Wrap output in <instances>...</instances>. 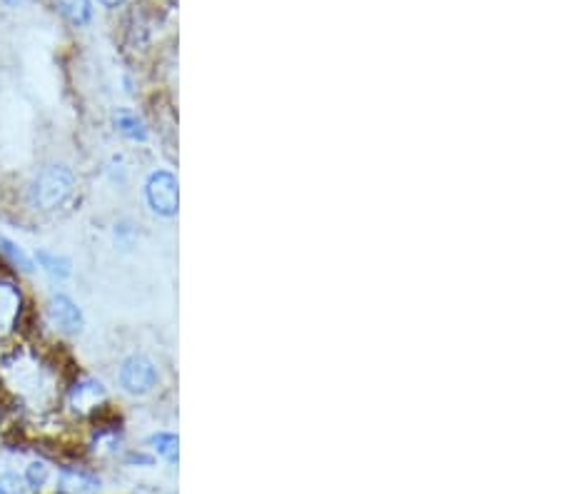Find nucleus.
Segmentation results:
<instances>
[{"mask_svg":"<svg viewBox=\"0 0 561 494\" xmlns=\"http://www.w3.org/2000/svg\"><path fill=\"white\" fill-rule=\"evenodd\" d=\"M75 178L65 165H50L30 185V205L38 210H55L73 195Z\"/></svg>","mask_w":561,"mask_h":494,"instance_id":"1","label":"nucleus"},{"mask_svg":"<svg viewBox=\"0 0 561 494\" xmlns=\"http://www.w3.org/2000/svg\"><path fill=\"white\" fill-rule=\"evenodd\" d=\"M145 195H148L150 208L158 215H163V218H173L178 213V178L173 173H168V170H158V173L150 175Z\"/></svg>","mask_w":561,"mask_h":494,"instance_id":"2","label":"nucleus"},{"mask_svg":"<svg viewBox=\"0 0 561 494\" xmlns=\"http://www.w3.org/2000/svg\"><path fill=\"white\" fill-rule=\"evenodd\" d=\"M158 382V370L153 362L143 355H135L130 360L123 362L120 367V385L130 395H148Z\"/></svg>","mask_w":561,"mask_h":494,"instance_id":"3","label":"nucleus"},{"mask_svg":"<svg viewBox=\"0 0 561 494\" xmlns=\"http://www.w3.org/2000/svg\"><path fill=\"white\" fill-rule=\"evenodd\" d=\"M50 320L63 332H80L83 330V312L70 297L55 295L50 300Z\"/></svg>","mask_w":561,"mask_h":494,"instance_id":"4","label":"nucleus"},{"mask_svg":"<svg viewBox=\"0 0 561 494\" xmlns=\"http://www.w3.org/2000/svg\"><path fill=\"white\" fill-rule=\"evenodd\" d=\"M20 295L13 285H0V335L10 330L18 320Z\"/></svg>","mask_w":561,"mask_h":494,"instance_id":"5","label":"nucleus"},{"mask_svg":"<svg viewBox=\"0 0 561 494\" xmlns=\"http://www.w3.org/2000/svg\"><path fill=\"white\" fill-rule=\"evenodd\" d=\"M100 487V480H95L93 475H85V472L68 470L60 477V492L68 494H90Z\"/></svg>","mask_w":561,"mask_h":494,"instance_id":"6","label":"nucleus"},{"mask_svg":"<svg viewBox=\"0 0 561 494\" xmlns=\"http://www.w3.org/2000/svg\"><path fill=\"white\" fill-rule=\"evenodd\" d=\"M58 8L75 25H85L90 20V15H93L90 0H58Z\"/></svg>","mask_w":561,"mask_h":494,"instance_id":"7","label":"nucleus"},{"mask_svg":"<svg viewBox=\"0 0 561 494\" xmlns=\"http://www.w3.org/2000/svg\"><path fill=\"white\" fill-rule=\"evenodd\" d=\"M100 397H105V390L103 385L95 380L83 382V385H78L73 390V402L80 407V410H83V407H95Z\"/></svg>","mask_w":561,"mask_h":494,"instance_id":"8","label":"nucleus"},{"mask_svg":"<svg viewBox=\"0 0 561 494\" xmlns=\"http://www.w3.org/2000/svg\"><path fill=\"white\" fill-rule=\"evenodd\" d=\"M38 262L45 267V272H50L53 277H68L70 272H73V267H70V260H65V257H58V255H50V252H38Z\"/></svg>","mask_w":561,"mask_h":494,"instance_id":"9","label":"nucleus"},{"mask_svg":"<svg viewBox=\"0 0 561 494\" xmlns=\"http://www.w3.org/2000/svg\"><path fill=\"white\" fill-rule=\"evenodd\" d=\"M0 252H3V255L8 257L15 267H20L23 272H33V260H30V257L25 255L18 245L10 243L8 238H0Z\"/></svg>","mask_w":561,"mask_h":494,"instance_id":"10","label":"nucleus"},{"mask_svg":"<svg viewBox=\"0 0 561 494\" xmlns=\"http://www.w3.org/2000/svg\"><path fill=\"white\" fill-rule=\"evenodd\" d=\"M115 125H118V130L123 135H128V138L133 140H145L148 138V130H145L143 120L135 118V115H118V120H115Z\"/></svg>","mask_w":561,"mask_h":494,"instance_id":"11","label":"nucleus"},{"mask_svg":"<svg viewBox=\"0 0 561 494\" xmlns=\"http://www.w3.org/2000/svg\"><path fill=\"white\" fill-rule=\"evenodd\" d=\"M150 442L155 445L158 455L168 457V460H175V457H178V437L170 435V432H160V435H155Z\"/></svg>","mask_w":561,"mask_h":494,"instance_id":"12","label":"nucleus"},{"mask_svg":"<svg viewBox=\"0 0 561 494\" xmlns=\"http://www.w3.org/2000/svg\"><path fill=\"white\" fill-rule=\"evenodd\" d=\"M48 465H43V462H33V465L28 467V472H25V482H28L33 490H40V487L48 482Z\"/></svg>","mask_w":561,"mask_h":494,"instance_id":"13","label":"nucleus"},{"mask_svg":"<svg viewBox=\"0 0 561 494\" xmlns=\"http://www.w3.org/2000/svg\"><path fill=\"white\" fill-rule=\"evenodd\" d=\"M100 3H103L105 8H118V5H123L125 0H100Z\"/></svg>","mask_w":561,"mask_h":494,"instance_id":"14","label":"nucleus"},{"mask_svg":"<svg viewBox=\"0 0 561 494\" xmlns=\"http://www.w3.org/2000/svg\"><path fill=\"white\" fill-rule=\"evenodd\" d=\"M8 5H20V3H28V0H5Z\"/></svg>","mask_w":561,"mask_h":494,"instance_id":"15","label":"nucleus"},{"mask_svg":"<svg viewBox=\"0 0 561 494\" xmlns=\"http://www.w3.org/2000/svg\"><path fill=\"white\" fill-rule=\"evenodd\" d=\"M0 494H8V492H5V487H3V485H0Z\"/></svg>","mask_w":561,"mask_h":494,"instance_id":"16","label":"nucleus"}]
</instances>
